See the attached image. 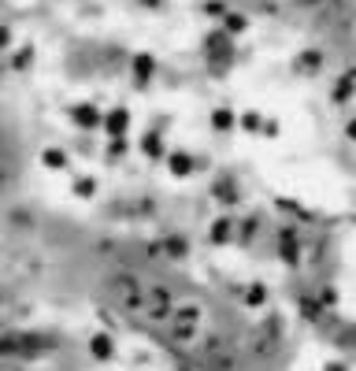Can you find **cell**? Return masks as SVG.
<instances>
[{
  "instance_id": "3957f363",
  "label": "cell",
  "mask_w": 356,
  "mask_h": 371,
  "mask_svg": "<svg viewBox=\"0 0 356 371\" xmlns=\"http://www.w3.org/2000/svg\"><path fill=\"white\" fill-rule=\"evenodd\" d=\"M126 126H130V112L126 108H115V112H108V119H104V130L112 134H126Z\"/></svg>"
},
{
  "instance_id": "277c9868",
  "label": "cell",
  "mask_w": 356,
  "mask_h": 371,
  "mask_svg": "<svg viewBox=\"0 0 356 371\" xmlns=\"http://www.w3.org/2000/svg\"><path fill=\"white\" fill-rule=\"evenodd\" d=\"M75 123H78V126H97V123H100V112H97L93 104H78V108H75Z\"/></svg>"
},
{
  "instance_id": "7a4b0ae2",
  "label": "cell",
  "mask_w": 356,
  "mask_h": 371,
  "mask_svg": "<svg viewBox=\"0 0 356 371\" xmlns=\"http://www.w3.org/2000/svg\"><path fill=\"white\" fill-rule=\"evenodd\" d=\"M175 309H178V304H175V297H171L167 286H152V289H149V297H145V312H149L152 323L167 320V315L175 312Z\"/></svg>"
},
{
  "instance_id": "4fadbf2b",
  "label": "cell",
  "mask_w": 356,
  "mask_h": 371,
  "mask_svg": "<svg viewBox=\"0 0 356 371\" xmlns=\"http://www.w3.org/2000/svg\"><path fill=\"white\" fill-rule=\"evenodd\" d=\"M345 130H349V138L356 141V119H349V126H345Z\"/></svg>"
},
{
  "instance_id": "6da1fadb",
  "label": "cell",
  "mask_w": 356,
  "mask_h": 371,
  "mask_svg": "<svg viewBox=\"0 0 356 371\" xmlns=\"http://www.w3.org/2000/svg\"><path fill=\"white\" fill-rule=\"evenodd\" d=\"M112 289H115V297H119V304H123L126 312H134V309H145V289H141V283L134 275H115L112 278Z\"/></svg>"
},
{
  "instance_id": "7c38bea8",
  "label": "cell",
  "mask_w": 356,
  "mask_h": 371,
  "mask_svg": "<svg viewBox=\"0 0 356 371\" xmlns=\"http://www.w3.org/2000/svg\"><path fill=\"white\" fill-rule=\"evenodd\" d=\"M93 193V178H89V182H78V197H89Z\"/></svg>"
},
{
  "instance_id": "52a82bcc",
  "label": "cell",
  "mask_w": 356,
  "mask_h": 371,
  "mask_svg": "<svg viewBox=\"0 0 356 371\" xmlns=\"http://www.w3.org/2000/svg\"><path fill=\"white\" fill-rule=\"evenodd\" d=\"M89 349H93V357L108 360V357H112V338H108V334H97V338L89 342Z\"/></svg>"
},
{
  "instance_id": "ba28073f",
  "label": "cell",
  "mask_w": 356,
  "mask_h": 371,
  "mask_svg": "<svg viewBox=\"0 0 356 371\" xmlns=\"http://www.w3.org/2000/svg\"><path fill=\"white\" fill-rule=\"evenodd\" d=\"M193 164H189V156L182 152V156H171V175H189Z\"/></svg>"
},
{
  "instance_id": "9c48e42d",
  "label": "cell",
  "mask_w": 356,
  "mask_h": 371,
  "mask_svg": "<svg viewBox=\"0 0 356 371\" xmlns=\"http://www.w3.org/2000/svg\"><path fill=\"white\" fill-rule=\"evenodd\" d=\"M212 123L219 126V130H230V126H234L237 119H234L230 112H226V108H219V112H212Z\"/></svg>"
},
{
  "instance_id": "8992f818",
  "label": "cell",
  "mask_w": 356,
  "mask_h": 371,
  "mask_svg": "<svg viewBox=\"0 0 356 371\" xmlns=\"http://www.w3.org/2000/svg\"><path fill=\"white\" fill-rule=\"evenodd\" d=\"M282 256H286L289 264H294V260L300 256V241H294V230H286V234H282Z\"/></svg>"
},
{
  "instance_id": "5b68a950",
  "label": "cell",
  "mask_w": 356,
  "mask_h": 371,
  "mask_svg": "<svg viewBox=\"0 0 356 371\" xmlns=\"http://www.w3.org/2000/svg\"><path fill=\"white\" fill-rule=\"evenodd\" d=\"M41 164L52 167V171H56V167L63 171V167H67V152H63V149H45L41 152Z\"/></svg>"
},
{
  "instance_id": "30bf717a",
  "label": "cell",
  "mask_w": 356,
  "mask_h": 371,
  "mask_svg": "<svg viewBox=\"0 0 356 371\" xmlns=\"http://www.w3.org/2000/svg\"><path fill=\"white\" fill-rule=\"evenodd\" d=\"M167 252H171V256H182V252H186V238H171L167 241Z\"/></svg>"
},
{
  "instance_id": "8fae6325",
  "label": "cell",
  "mask_w": 356,
  "mask_h": 371,
  "mask_svg": "<svg viewBox=\"0 0 356 371\" xmlns=\"http://www.w3.org/2000/svg\"><path fill=\"white\" fill-rule=\"evenodd\" d=\"M245 301H249V304H260V301H263V286H252V289H249V297H245Z\"/></svg>"
}]
</instances>
